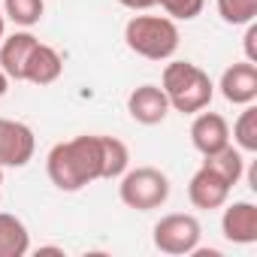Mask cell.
Segmentation results:
<instances>
[{
  "mask_svg": "<svg viewBox=\"0 0 257 257\" xmlns=\"http://www.w3.org/2000/svg\"><path fill=\"white\" fill-rule=\"evenodd\" d=\"M233 143L245 155H254L257 152V106L254 103H248L239 112V118L233 124Z\"/></svg>",
  "mask_w": 257,
  "mask_h": 257,
  "instance_id": "obj_16",
  "label": "cell"
},
{
  "mask_svg": "<svg viewBox=\"0 0 257 257\" xmlns=\"http://www.w3.org/2000/svg\"><path fill=\"white\" fill-rule=\"evenodd\" d=\"M230 191H233V185L227 182V179H221L212 167H200L194 176H191V182H188V200H191V206L194 209H206V212H212V209H221L227 200H230Z\"/></svg>",
  "mask_w": 257,
  "mask_h": 257,
  "instance_id": "obj_7",
  "label": "cell"
},
{
  "mask_svg": "<svg viewBox=\"0 0 257 257\" xmlns=\"http://www.w3.org/2000/svg\"><path fill=\"white\" fill-rule=\"evenodd\" d=\"M161 88L170 100V109H176L182 115H197L215 97V85H212L209 73L191 61H170L164 67Z\"/></svg>",
  "mask_w": 257,
  "mask_h": 257,
  "instance_id": "obj_2",
  "label": "cell"
},
{
  "mask_svg": "<svg viewBox=\"0 0 257 257\" xmlns=\"http://www.w3.org/2000/svg\"><path fill=\"white\" fill-rule=\"evenodd\" d=\"M127 112L137 124L155 127L170 115V100L161 85H140L127 94Z\"/></svg>",
  "mask_w": 257,
  "mask_h": 257,
  "instance_id": "obj_9",
  "label": "cell"
},
{
  "mask_svg": "<svg viewBox=\"0 0 257 257\" xmlns=\"http://www.w3.org/2000/svg\"><path fill=\"white\" fill-rule=\"evenodd\" d=\"M4 37H7V16L0 13V40H4Z\"/></svg>",
  "mask_w": 257,
  "mask_h": 257,
  "instance_id": "obj_24",
  "label": "cell"
},
{
  "mask_svg": "<svg viewBox=\"0 0 257 257\" xmlns=\"http://www.w3.org/2000/svg\"><path fill=\"white\" fill-rule=\"evenodd\" d=\"M61 73H64V58L58 55V49H52L46 43H37L31 58H28V64H25V82L43 88V85L58 82Z\"/></svg>",
  "mask_w": 257,
  "mask_h": 257,
  "instance_id": "obj_13",
  "label": "cell"
},
{
  "mask_svg": "<svg viewBox=\"0 0 257 257\" xmlns=\"http://www.w3.org/2000/svg\"><path fill=\"white\" fill-rule=\"evenodd\" d=\"M40 40L31 31H16L0 40V70L10 76V82H25V64Z\"/></svg>",
  "mask_w": 257,
  "mask_h": 257,
  "instance_id": "obj_12",
  "label": "cell"
},
{
  "mask_svg": "<svg viewBox=\"0 0 257 257\" xmlns=\"http://www.w3.org/2000/svg\"><path fill=\"white\" fill-rule=\"evenodd\" d=\"M221 97L233 106H248L257 100V64L251 61H239V64H230L224 73H221Z\"/></svg>",
  "mask_w": 257,
  "mask_h": 257,
  "instance_id": "obj_10",
  "label": "cell"
},
{
  "mask_svg": "<svg viewBox=\"0 0 257 257\" xmlns=\"http://www.w3.org/2000/svg\"><path fill=\"white\" fill-rule=\"evenodd\" d=\"M179 25L167 16H134L124 25V43L146 61H170L179 49Z\"/></svg>",
  "mask_w": 257,
  "mask_h": 257,
  "instance_id": "obj_3",
  "label": "cell"
},
{
  "mask_svg": "<svg viewBox=\"0 0 257 257\" xmlns=\"http://www.w3.org/2000/svg\"><path fill=\"white\" fill-rule=\"evenodd\" d=\"M218 16L224 25H248L257 16V0H218Z\"/></svg>",
  "mask_w": 257,
  "mask_h": 257,
  "instance_id": "obj_18",
  "label": "cell"
},
{
  "mask_svg": "<svg viewBox=\"0 0 257 257\" xmlns=\"http://www.w3.org/2000/svg\"><path fill=\"white\" fill-rule=\"evenodd\" d=\"M245 28H248V31H245V37H242V49H245V61H251V64H257V25H254V22H248Z\"/></svg>",
  "mask_w": 257,
  "mask_h": 257,
  "instance_id": "obj_20",
  "label": "cell"
},
{
  "mask_svg": "<svg viewBox=\"0 0 257 257\" xmlns=\"http://www.w3.org/2000/svg\"><path fill=\"white\" fill-rule=\"evenodd\" d=\"M118 197L127 209L155 212L170 200V179L158 167H137L127 170L118 185Z\"/></svg>",
  "mask_w": 257,
  "mask_h": 257,
  "instance_id": "obj_4",
  "label": "cell"
},
{
  "mask_svg": "<svg viewBox=\"0 0 257 257\" xmlns=\"http://www.w3.org/2000/svg\"><path fill=\"white\" fill-rule=\"evenodd\" d=\"M37 152V137L25 121L13 118H0V170H19L34 161Z\"/></svg>",
  "mask_w": 257,
  "mask_h": 257,
  "instance_id": "obj_6",
  "label": "cell"
},
{
  "mask_svg": "<svg viewBox=\"0 0 257 257\" xmlns=\"http://www.w3.org/2000/svg\"><path fill=\"white\" fill-rule=\"evenodd\" d=\"M158 7L167 13V19L173 22H194L203 7H206V0H158Z\"/></svg>",
  "mask_w": 257,
  "mask_h": 257,
  "instance_id": "obj_19",
  "label": "cell"
},
{
  "mask_svg": "<svg viewBox=\"0 0 257 257\" xmlns=\"http://www.w3.org/2000/svg\"><path fill=\"white\" fill-rule=\"evenodd\" d=\"M31 251V233L22 218L0 212V257H25Z\"/></svg>",
  "mask_w": 257,
  "mask_h": 257,
  "instance_id": "obj_14",
  "label": "cell"
},
{
  "mask_svg": "<svg viewBox=\"0 0 257 257\" xmlns=\"http://www.w3.org/2000/svg\"><path fill=\"white\" fill-rule=\"evenodd\" d=\"M7 91H10V76H7L4 70H0V97H4Z\"/></svg>",
  "mask_w": 257,
  "mask_h": 257,
  "instance_id": "obj_22",
  "label": "cell"
},
{
  "mask_svg": "<svg viewBox=\"0 0 257 257\" xmlns=\"http://www.w3.org/2000/svg\"><path fill=\"white\" fill-rule=\"evenodd\" d=\"M37 254H64V248H55V245H46V248H40Z\"/></svg>",
  "mask_w": 257,
  "mask_h": 257,
  "instance_id": "obj_23",
  "label": "cell"
},
{
  "mask_svg": "<svg viewBox=\"0 0 257 257\" xmlns=\"http://www.w3.org/2000/svg\"><path fill=\"white\" fill-rule=\"evenodd\" d=\"M43 13H46V0H4V16L19 28L40 25Z\"/></svg>",
  "mask_w": 257,
  "mask_h": 257,
  "instance_id": "obj_17",
  "label": "cell"
},
{
  "mask_svg": "<svg viewBox=\"0 0 257 257\" xmlns=\"http://www.w3.org/2000/svg\"><path fill=\"white\" fill-rule=\"evenodd\" d=\"M230 143V124L221 112H197L191 121V146L206 158Z\"/></svg>",
  "mask_w": 257,
  "mask_h": 257,
  "instance_id": "obj_8",
  "label": "cell"
},
{
  "mask_svg": "<svg viewBox=\"0 0 257 257\" xmlns=\"http://www.w3.org/2000/svg\"><path fill=\"white\" fill-rule=\"evenodd\" d=\"M118 4H121L124 10H134V13H146V10L158 7V0H118Z\"/></svg>",
  "mask_w": 257,
  "mask_h": 257,
  "instance_id": "obj_21",
  "label": "cell"
},
{
  "mask_svg": "<svg viewBox=\"0 0 257 257\" xmlns=\"http://www.w3.org/2000/svg\"><path fill=\"white\" fill-rule=\"evenodd\" d=\"M155 248L161 254H173V257H182V254H194V248H200V239H203V227L194 215L188 212H173V215H164L158 224H155Z\"/></svg>",
  "mask_w": 257,
  "mask_h": 257,
  "instance_id": "obj_5",
  "label": "cell"
},
{
  "mask_svg": "<svg viewBox=\"0 0 257 257\" xmlns=\"http://www.w3.org/2000/svg\"><path fill=\"white\" fill-rule=\"evenodd\" d=\"M221 233L233 245H251V242H257V206L248 203V200L230 203L224 209V215H221Z\"/></svg>",
  "mask_w": 257,
  "mask_h": 257,
  "instance_id": "obj_11",
  "label": "cell"
},
{
  "mask_svg": "<svg viewBox=\"0 0 257 257\" xmlns=\"http://www.w3.org/2000/svg\"><path fill=\"white\" fill-rule=\"evenodd\" d=\"M203 164L206 167H212L221 179H227L233 188L242 182V176H245V152H239L233 143H227L224 149H218L215 155H206L203 158Z\"/></svg>",
  "mask_w": 257,
  "mask_h": 257,
  "instance_id": "obj_15",
  "label": "cell"
},
{
  "mask_svg": "<svg viewBox=\"0 0 257 257\" xmlns=\"http://www.w3.org/2000/svg\"><path fill=\"white\" fill-rule=\"evenodd\" d=\"M46 173L52 185L64 194H76L97 179H106V137L82 134L67 143L52 146L46 158Z\"/></svg>",
  "mask_w": 257,
  "mask_h": 257,
  "instance_id": "obj_1",
  "label": "cell"
},
{
  "mask_svg": "<svg viewBox=\"0 0 257 257\" xmlns=\"http://www.w3.org/2000/svg\"><path fill=\"white\" fill-rule=\"evenodd\" d=\"M0 185H4V170H0Z\"/></svg>",
  "mask_w": 257,
  "mask_h": 257,
  "instance_id": "obj_25",
  "label": "cell"
}]
</instances>
